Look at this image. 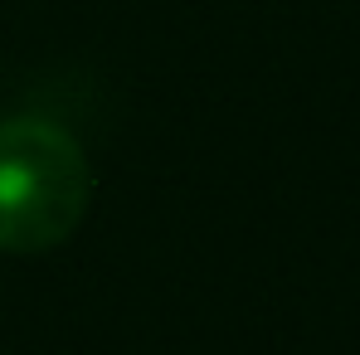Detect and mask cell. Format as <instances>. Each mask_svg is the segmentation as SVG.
Instances as JSON below:
<instances>
[{
	"mask_svg": "<svg viewBox=\"0 0 360 355\" xmlns=\"http://www.w3.org/2000/svg\"><path fill=\"white\" fill-rule=\"evenodd\" d=\"M93 205V161L49 117L0 122V248L49 253L73 238Z\"/></svg>",
	"mask_w": 360,
	"mask_h": 355,
	"instance_id": "6da1fadb",
	"label": "cell"
}]
</instances>
